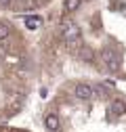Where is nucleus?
I'll return each mask as SVG.
<instances>
[{
    "label": "nucleus",
    "mask_w": 126,
    "mask_h": 132,
    "mask_svg": "<svg viewBox=\"0 0 126 132\" xmlns=\"http://www.w3.org/2000/svg\"><path fill=\"white\" fill-rule=\"evenodd\" d=\"M42 132H126V94L109 80L65 82L40 109Z\"/></svg>",
    "instance_id": "f257e3e1"
},
{
    "label": "nucleus",
    "mask_w": 126,
    "mask_h": 132,
    "mask_svg": "<svg viewBox=\"0 0 126 132\" xmlns=\"http://www.w3.org/2000/svg\"><path fill=\"white\" fill-rule=\"evenodd\" d=\"M69 13L120 23L124 29L84 31L63 40H53L49 42V53L53 55L61 48L63 55L101 76L126 80V0H78V6Z\"/></svg>",
    "instance_id": "f03ea898"
},
{
    "label": "nucleus",
    "mask_w": 126,
    "mask_h": 132,
    "mask_svg": "<svg viewBox=\"0 0 126 132\" xmlns=\"http://www.w3.org/2000/svg\"><path fill=\"white\" fill-rule=\"evenodd\" d=\"M0 132H32V130L19 128V126H4V124H0Z\"/></svg>",
    "instance_id": "7ed1b4c3"
}]
</instances>
